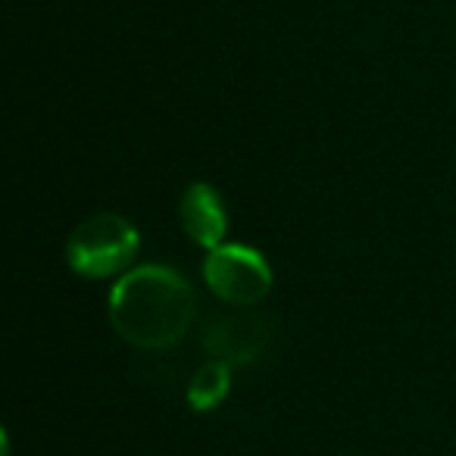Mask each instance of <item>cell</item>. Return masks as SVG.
<instances>
[{
    "mask_svg": "<svg viewBox=\"0 0 456 456\" xmlns=\"http://www.w3.org/2000/svg\"><path fill=\"white\" fill-rule=\"evenodd\" d=\"M197 319V297L169 266H134L110 291V322L122 341L141 350H169L184 341Z\"/></svg>",
    "mask_w": 456,
    "mask_h": 456,
    "instance_id": "cell-1",
    "label": "cell"
},
{
    "mask_svg": "<svg viewBox=\"0 0 456 456\" xmlns=\"http://www.w3.org/2000/svg\"><path fill=\"white\" fill-rule=\"evenodd\" d=\"M138 228L119 213H94L78 222L66 241V263L82 279L126 275L138 256Z\"/></svg>",
    "mask_w": 456,
    "mask_h": 456,
    "instance_id": "cell-2",
    "label": "cell"
},
{
    "mask_svg": "<svg viewBox=\"0 0 456 456\" xmlns=\"http://www.w3.org/2000/svg\"><path fill=\"white\" fill-rule=\"evenodd\" d=\"M203 281L222 304L250 310L273 291V269L260 250L244 244H219L203 260Z\"/></svg>",
    "mask_w": 456,
    "mask_h": 456,
    "instance_id": "cell-3",
    "label": "cell"
},
{
    "mask_svg": "<svg viewBox=\"0 0 456 456\" xmlns=\"http://www.w3.org/2000/svg\"><path fill=\"white\" fill-rule=\"evenodd\" d=\"M178 219H182L184 235L197 244V248L216 250L225 241L228 232V213L222 203L219 191L207 182L188 184L182 194V207H178Z\"/></svg>",
    "mask_w": 456,
    "mask_h": 456,
    "instance_id": "cell-4",
    "label": "cell"
},
{
    "mask_svg": "<svg viewBox=\"0 0 456 456\" xmlns=\"http://www.w3.org/2000/svg\"><path fill=\"white\" fill-rule=\"evenodd\" d=\"M263 341H266V331L256 319H222L216 329H209L207 347L216 360L244 362L260 354Z\"/></svg>",
    "mask_w": 456,
    "mask_h": 456,
    "instance_id": "cell-5",
    "label": "cell"
},
{
    "mask_svg": "<svg viewBox=\"0 0 456 456\" xmlns=\"http://www.w3.org/2000/svg\"><path fill=\"white\" fill-rule=\"evenodd\" d=\"M228 385H232V362L225 360H209L207 366H200L194 372L188 385V403L194 406L197 412H207L213 406H219L228 394Z\"/></svg>",
    "mask_w": 456,
    "mask_h": 456,
    "instance_id": "cell-6",
    "label": "cell"
}]
</instances>
